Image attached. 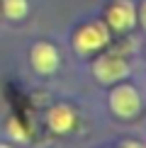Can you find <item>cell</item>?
Here are the masks:
<instances>
[{
    "instance_id": "cell-9",
    "label": "cell",
    "mask_w": 146,
    "mask_h": 148,
    "mask_svg": "<svg viewBox=\"0 0 146 148\" xmlns=\"http://www.w3.org/2000/svg\"><path fill=\"white\" fill-rule=\"evenodd\" d=\"M122 148H141V146H139V143H134V141H129V143H124Z\"/></svg>"
},
{
    "instance_id": "cell-8",
    "label": "cell",
    "mask_w": 146,
    "mask_h": 148,
    "mask_svg": "<svg viewBox=\"0 0 146 148\" xmlns=\"http://www.w3.org/2000/svg\"><path fill=\"white\" fill-rule=\"evenodd\" d=\"M139 20H141V24H144V29H146V0L141 3V10H139Z\"/></svg>"
},
{
    "instance_id": "cell-2",
    "label": "cell",
    "mask_w": 146,
    "mask_h": 148,
    "mask_svg": "<svg viewBox=\"0 0 146 148\" xmlns=\"http://www.w3.org/2000/svg\"><path fill=\"white\" fill-rule=\"evenodd\" d=\"M110 39V32L105 24H85V27L78 29L76 39H73V46L78 49L81 53H88V51H97L107 44Z\"/></svg>"
},
{
    "instance_id": "cell-4",
    "label": "cell",
    "mask_w": 146,
    "mask_h": 148,
    "mask_svg": "<svg viewBox=\"0 0 146 148\" xmlns=\"http://www.w3.org/2000/svg\"><path fill=\"white\" fill-rule=\"evenodd\" d=\"M29 61L39 73H54L59 68V51L54 44H46V41H39V44L32 46L29 51Z\"/></svg>"
},
{
    "instance_id": "cell-7",
    "label": "cell",
    "mask_w": 146,
    "mask_h": 148,
    "mask_svg": "<svg viewBox=\"0 0 146 148\" xmlns=\"http://www.w3.org/2000/svg\"><path fill=\"white\" fill-rule=\"evenodd\" d=\"M3 12L10 20H20L27 15V0H3Z\"/></svg>"
},
{
    "instance_id": "cell-10",
    "label": "cell",
    "mask_w": 146,
    "mask_h": 148,
    "mask_svg": "<svg viewBox=\"0 0 146 148\" xmlns=\"http://www.w3.org/2000/svg\"><path fill=\"white\" fill-rule=\"evenodd\" d=\"M0 148H10V146H3V143H0Z\"/></svg>"
},
{
    "instance_id": "cell-1",
    "label": "cell",
    "mask_w": 146,
    "mask_h": 148,
    "mask_svg": "<svg viewBox=\"0 0 146 148\" xmlns=\"http://www.w3.org/2000/svg\"><path fill=\"white\" fill-rule=\"evenodd\" d=\"M110 107L117 116H124V119H132V116L139 114L141 109V97L134 85H119V88L112 90L110 95Z\"/></svg>"
},
{
    "instance_id": "cell-6",
    "label": "cell",
    "mask_w": 146,
    "mask_h": 148,
    "mask_svg": "<svg viewBox=\"0 0 146 148\" xmlns=\"http://www.w3.org/2000/svg\"><path fill=\"white\" fill-rule=\"evenodd\" d=\"M46 121H49V129H51V131L66 134V131L73 129V124H76V114H73V109L66 107V104H56V107L49 109Z\"/></svg>"
},
{
    "instance_id": "cell-5",
    "label": "cell",
    "mask_w": 146,
    "mask_h": 148,
    "mask_svg": "<svg viewBox=\"0 0 146 148\" xmlns=\"http://www.w3.org/2000/svg\"><path fill=\"white\" fill-rule=\"evenodd\" d=\"M134 20H136V12H134L132 3H127V0H117V3H112L107 8V24L112 29H117V32L129 29Z\"/></svg>"
},
{
    "instance_id": "cell-3",
    "label": "cell",
    "mask_w": 146,
    "mask_h": 148,
    "mask_svg": "<svg viewBox=\"0 0 146 148\" xmlns=\"http://www.w3.org/2000/svg\"><path fill=\"white\" fill-rule=\"evenodd\" d=\"M129 73V66H127L124 58L119 56H102L100 61L95 63V75L100 83H117V80H122Z\"/></svg>"
}]
</instances>
